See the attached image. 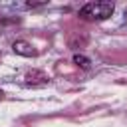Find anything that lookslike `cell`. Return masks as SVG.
<instances>
[{
  "label": "cell",
  "mask_w": 127,
  "mask_h": 127,
  "mask_svg": "<svg viewBox=\"0 0 127 127\" xmlns=\"http://www.w3.org/2000/svg\"><path fill=\"white\" fill-rule=\"evenodd\" d=\"M12 50L18 54V56H26V58H32V56H36V50L28 44V42H24V40H16L14 44H12Z\"/></svg>",
  "instance_id": "7a4b0ae2"
},
{
  "label": "cell",
  "mask_w": 127,
  "mask_h": 127,
  "mask_svg": "<svg viewBox=\"0 0 127 127\" xmlns=\"http://www.w3.org/2000/svg\"><path fill=\"white\" fill-rule=\"evenodd\" d=\"M73 62H75L81 69H89V64H91L89 58H85V56H81V54H75V56H73Z\"/></svg>",
  "instance_id": "277c9868"
},
{
  "label": "cell",
  "mask_w": 127,
  "mask_h": 127,
  "mask_svg": "<svg viewBox=\"0 0 127 127\" xmlns=\"http://www.w3.org/2000/svg\"><path fill=\"white\" fill-rule=\"evenodd\" d=\"M26 81L28 83H46L48 81V75L44 71H30L26 75Z\"/></svg>",
  "instance_id": "3957f363"
},
{
  "label": "cell",
  "mask_w": 127,
  "mask_h": 127,
  "mask_svg": "<svg viewBox=\"0 0 127 127\" xmlns=\"http://www.w3.org/2000/svg\"><path fill=\"white\" fill-rule=\"evenodd\" d=\"M2 97H4V93H2V89H0V99H2Z\"/></svg>",
  "instance_id": "5b68a950"
},
{
  "label": "cell",
  "mask_w": 127,
  "mask_h": 127,
  "mask_svg": "<svg viewBox=\"0 0 127 127\" xmlns=\"http://www.w3.org/2000/svg\"><path fill=\"white\" fill-rule=\"evenodd\" d=\"M113 10H115L113 2H87L79 8V18L89 22H101L107 20L113 14Z\"/></svg>",
  "instance_id": "6da1fadb"
}]
</instances>
